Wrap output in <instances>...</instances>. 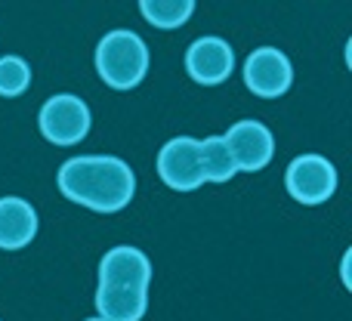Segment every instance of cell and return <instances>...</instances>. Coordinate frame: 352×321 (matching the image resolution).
Masks as SVG:
<instances>
[{"instance_id":"11","label":"cell","mask_w":352,"mask_h":321,"mask_svg":"<svg viewBox=\"0 0 352 321\" xmlns=\"http://www.w3.org/2000/svg\"><path fill=\"white\" fill-rule=\"evenodd\" d=\"M140 12L148 25L161 31H173L186 25L195 12V0H142Z\"/></svg>"},{"instance_id":"3","label":"cell","mask_w":352,"mask_h":321,"mask_svg":"<svg viewBox=\"0 0 352 321\" xmlns=\"http://www.w3.org/2000/svg\"><path fill=\"white\" fill-rule=\"evenodd\" d=\"M96 71L111 90H133L148 74V47L136 31H109L96 43Z\"/></svg>"},{"instance_id":"7","label":"cell","mask_w":352,"mask_h":321,"mask_svg":"<svg viewBox=\"0 0 352 321\" xmlns=\"http://www.w3.org/2000/svg\"><path fill=\"white\" fill-rule=\"evenodd\" d=\"M226 148L232 155V164H235L238 173H256V170H266L269 161L275 155V136L272 130L263 121H254V118H244V121H235L229 127V133L223 136Z\"/></svg>"},{"instance_id":"10","label":"cell","mask_w":352,"mask_h":321,"mask_svg":"<svg viewBox=\"0 0 352 321\" xmlns=\"http://www.w3.org/2000/svg\"><path fill=\"white\" fill-rule=\"evenodd\" d=\"M37 210L19 195L0 198V250H22L37 235Z\"/></svg>"},{"instance_id":"1","label":"cell","mask_w":352,"mask_h":321,"mask_svg":"<svg viewBox=\"0 0 352 321\" xmlns=\"http://www.w3.org/2000/svg\"><path fill=\"white\" fill-rule=\"evenodd\" d=\"M56 186L68 201L93 213H118L133 201L136 173L115 155H80L68 158L56 173Z\"/></svg>"},{"instance_id":"8","label":"cell","mask_w":352,"mask_h":321,"mask_svg":"<svg viewBox=\"0 0 352 321\" xmlns=\"http://www.w3.org/2000/svg\"><path fill=\"white\" fill-rule=\"evenodd\" d=\"M294 65L278 47H256L244 59V87L260 99H278L291 90Z\"/></svg>"},{"instance_id":"9","label":"cell","mask_w":352,"mask_h":321,"mask_svg":"<svg viewBox=\"0 0 352 321\" xmlns=\"http://www.w3.org/2000/svg\"><path fill=\"white\" fill-rule=\"evenodd\" d=\"M186 71L195 84L201 87H219L235 71V49L223 37H198L186 49Z\"/></svg>"},{"instance_id":"12","label":"cell","mask_w":352,"mask_h":321,"mask_svg":"<svg viewBox=\"0 0 352 321\" xmlns=\"http://www.w3.org/2000/svg\"><path fill=\"white\" fill-rule=\"evenodd\" d=\"M201 164H204L207 182H229L232 176L238 173L223 136H207V140H201Z\"/></svg>"},{"instance_id":"6","label":"cell","mask_w":352,"mask_h":321,"mask_svg":"<svg viewBox=\"0 0 352 321\" xmlns=\"http://www.w3.org/2000/svg\"><path fill=\"white\" fill-rule=\"evenodd\" d=\"M158 176L173 192H195L204 186V164H201V140L173 136L158 152Z\"/></svg>"},{"instance_id":"5","label":"cell","mask_w":352,"mask_h":321,"mask_svg":"<svg viewBox=\"0 0 352 321\" xmlns=\"http://www.w3.org/2000/svg\"><path fill=\"white\" fill-rule=\"evenodd\" d=\"M285 188L306 207L324 204L337 192V167L324 155H297L285 170Z\"/></svg>"},{"instance_id":"13","label":"cell","mask_w":352,"mask_h":321,"mask_svg":"<svg viewBox=\"0 0 352 321\" xmlns=\"http://www.w3.org/2000/svg\"><path fill=\"white\" fill-rule=\"evenodd\" d=\"M31 87V65L22 56H0V96L16 99Z\"/></svg>"},{"instance_id":"4","label":"cell","mask_w":352,"mask_h":321,"mask_svg":"<svg viewBox=\"0 0 352 321\" xmlns=\"http://www.w3.org/2000/svg\"><path fill=\"white\" fill-rule=\"evenodd\" d=\"M37 127H41L43 140L53 142V146H78L90 133L93 115L80 96H74V93H56V96H50L41 105Z\"/></svg>"},{"instance_id":"14","label":"cell","mask_w":352,"mask_h":321,"mask_svg":"<svg viewBox=\"0 0 352 321\" xmlns=\"http://www.w3.org/2000/svg\"><path fill=\"white\" fill-rule=\"evenodd\" d=\"M84 321H102V318H99V316H96V318H84Z\"/></svg>"},{"instance_id":"2","label":"cell","mask_w":352,"mask_h":321,"mask_svg":"<svg viewBox=\"0 0 352 321\" xmlns=\"http://www.w3.org/2000/svg\"><path fill=\"white\" fill-rule=\"evenodd\" d=\"M152 260L133 244H118L99 260L96 312L102 321H142L148 309Z\"/></svg>"}]
</instances>
